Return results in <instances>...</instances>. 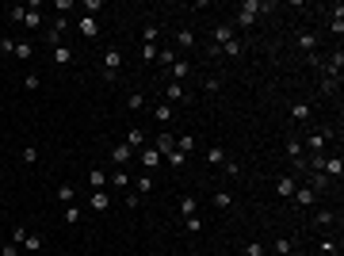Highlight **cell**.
<instances>
[{"instance_id":"obj_49","label":"cell","mask_w":344,"mask_h":256,"mask_svg":"<svg viewBox=\"0 0 344 256\" xmlns=\"http://www.w3.org/2000/svg\"><path fill=\"white\" fill-rule=\"evenodd\" d=\"M0 50H4V54H16V38H0Z\"/></svg>"},{"instance_id":"obj_26","label":"cell","mask_w":344,"mask_h":256,"mask_svg":"<svg viewBox=\"0 0 344 256\" xmlns=\"http://www.w3.org/2000/svg\"><path fill=\"white\" fill-rule=\"evenodd\" d=\"M157 34H161V27H157V23H146V27H142V38H146L149 46H157Z\"/></svg>"},{"instance_id":"obj_17","label":"cell","mask_w":344,"mask_h":256,"mask_svg":"<svg viewBox=\"0 0 344 256\" xmlns=\"http://www.w3.org/2000/svg\"><path fill=\"white\" fill-rule=\"evenodd\" d=\"M88 184H92V191H103V188H107V172L92 168V172H88Z\"/></svg>"},{"instance_id":"obj_28","label":"cell","mask_w":344,"mask_h":256,"mask_svg":"<svg viewBox=\"0 0 344 256\" xmlns=\"http://www.w3.org/2000/svg\"><path fill=\"white\" fill-rule=\"evenodd\" d=\"M126 107H130V111H142V107H146V96H142V92H130L126 96Z\"/></svg>"},{"instance_id":"obj_41","label":"cell","mask_w":344,"mask_h":256,"mask_svg":"<svg viewBox=\"0 0 344 256\" xmlns=\"http://www.w3.org/2000/svg\"><path fill=\"white\" fill-rule=\"evenodd\" d=\"M241 256H264V245H260V241H249V245H245V252Z\"/></svg>"},{"instance_id":"obj_44","label":"cell","mask_w":344,"mask_h":256,"mask_svg":"<svg viewBox=\"0 0 344 256\" xmlns=\"http://www.w3.org/2000/svg\"><path fill=\"white\" fill-rule=\"evenodd\" d=\"M157 61H161V65H172V61H176V50H161V54H157Z\"/></svg>"},{"instance_id":"obj_38","label":"cell","mask_w":344,"mask_h":256,"mask_svg":"<svg viewBox=\"0 0 344 256\" xmlns=\"http://www.w3.org/2000/svg\"><path fill=\"white\" fill-rule=\"evenodd\" d=\"M241 50H245V42H241V38H233V42H226V46H222V54H230V58H237Z\"/></svg>"},{"instance_id":"obj_45","label":"cell","mask_w":344,"mask_h":256,"mask_svg":"<svg viewBox=\"0 0 344 256\" xmlns=\"http://www.w3.org/2000/svg\"><path fill=\"white\" fill-rule=\"evenodd\" d=\"M142 61H157V46H149V42L142 46Z\"/></svg>"},{"instance_id":"obj_29","label":"cell","mask_w":344,"mask_h":256,"mask_svg":"<svg viewBox=\"0 0 344 256\" xmlns=\"http://www.w3.org/2000/svg\"><path fill=\"white\" fill-rule=\"evenodd\" d=\"M31 54H34V42H16V58L19 61H31Z\"/></svg>"},{"instance_id":"obj_35","label":"cell","mask_w":344,"mask_h":256,"mask_svg":"<svg viewBox=\"0 0 344 256\" xmlns=\"http://www.w3.org/2000/svg\"><path fill=\"white\" fill-rule=\"evenodd\" d=\"M333 218H336V210H318V218H314V226H333Z\"/></svg>"},{"instance_id":"obj_37","label":"cell","mask_w":344,"mask_h":256,"mask_svg":"<svg viewBox=\"0 0 344 256\" xmlns=\"http://www.w3.org/2000/svg\"><path fill=\"white\" fill-rule=\"evenodd\" d=\"M291 252H294V245H291L287 237H279V241H275V256H291Z\"/></svg>"},{"instance_id":"obj_21","label":"cell","mask_w":344,"mask_h":256,"mask_svg":"<svg viewBox=\"0 0 344 256\" xmlns=\"http://www.w3.org/2000/svg\"><path fill=\"white\" fill-rule=\"evenodd\" d=\"M206 164H226V149L222 145H210V149H206Z\"/></svg>"},{"instance_id":"obj_22","label":"cell","mask_w":344,"mask_h":256,"mask_svg":"<svg viewBox=\"0 0 344 256\" xmlns=\"http://www.w3.org/2000/svg\"><path fill=\"white\" fill-rule=\"evenodd\" d=\"M176 149H180V153L188 157L191 149H195V134H180V138H176Z\"/></svg>"},{"instance_id":"obj_12","label":"cell","mask_w":344,"mask_h":256,"mask_svg":"<svg viewBox=\"0 0 344 256\" xmlns=\"http://www.w3.org/2000/svg\"><path fill=\"white\" fill-rule=\"evenodd\" d=\"M294 188H298V180H294V176H279V180H275V191H279V195H287V199L294 195Z\"/></svg>"},{"instance_id":"obj_40","label":"cell","mask_w":344,"mask_h":256,"mask_svg":"<svg viewBox=\"0 0 344 256\" xmlns=\"http://www.w3.org/2000/svg\"><path fill=\"white\" fill-rule=\"evenodd\" d=\"M23 16H27L23 4H12V8H8V19H16V23H23Z\"/></svg>"},{"instance_id":"obj_31","label":"cell","mask_w":344,"mask_h":256,"mask_svg":"<svg viewBox=\"0 0 344 256\" xmlns=\"http://www.w3.org/2000/svg\"><path fill=\"white\" fill-rule=\"evenodd\" d=\"M107 184H115V188H122V191H126V184H130L126 168H119V172H115V176H107Z\"/></svg>"},{"instance_id":"obj_30","label":"cell","mask_w":344,"mask_h":256,"mask_svg":"<svg viewBox=\"0 0 344 256\" xmlns=\"http://www.w3.org/2000/svg\"><path fill=\"white\" fill-rule=\"evenodd\" d=\"M176 46H184V50H191V46H195V34H191L188 27H184V31L176 34Z\"/></svg>"},{"instance_id":"obj_27","label":"cell","mask_w":344,"mask_h":256,"mask_svg":"<svg viewBox=\"0 0 344 256\" xmlns=\"http://www.w3.org/2000/svg\"><path fill=\"white\" fill-rule=\"evenodd\" d=\"M298 46H302V50H314V46H318V34H314V31H302L298 34Z\"/></svg>"},{"instance_id":"obj_14","label":"cell","mask_w":344,"mask_h":256,"mask_svg":"<svg viewBox=\"0 0 344 256\" xmlns=\"http://www.w3.org/2000/svg\"><path fill=\"white\" fill-rule=\"evenodd\" d=\"M92 210H96V214L111 210V195H107V191H92Z\"/></svg>"},{"instance_id":"obj_43","label":"cell","mask_w":344,"mask_h":256,"mask_svg":"<svg viewBox=\"0 0 344 256\" xmlns=\"http://www.w3.org/2000/svg\"><path fill=\"white\" fill-rule=\"evenodd\" d=\"M65 222H69V226L80 222V210H77V206H65Z\"/></svg>"},{"instance_id":"obj_19","label":"cell","mask_w":344,"mask_h":256,"mask_svg":"<svg viewBox=\"0 0 344 256\" xmlns=\"http://www.w3.org/2000/svg\"><path fill=\"white\" fill-rule=\"evenodd\" d=\"M172 149H176V138H172V134H161V138H157V153H161V157H168Z\"/></svg>"},{"instance_id":"obj_36","label":"cell","mask_w":344,"mask_h":256,"mask_svg":"<svg viewBox=\"0 0 344 256\" xmlns=\"http://www.w3.org/2000/svg\"><path fill=\"white\" fill-rule=\"evenodd\" d=\"M184 230H188V233H199V230H203V218H199V214H191V218H184Z\"/></svg>"},{"instance_id":"obj_47","label":"cell","mask_w":344,"mask_h":256,"mask_svg":"<svg viewBox=\"0 0 344 256\" xmlns=\"http://www.w3.org/2000/svg\"><path fill=\"white\" fill-rule=\"evenodd\" d=\"M203 88H206V92H218V88H222V80H218V77H206Z\"/></svg>"},{"instance_id":"obj_13","label":"cell","mask_w":344,"mask_h":256,"mask_svg":"<svg viewBox=\"0 0 344 256\" xmlns=\"http://www.w3.org/2000/svg\"><path fill=\"white\" fill-rule=\"evenodd\" d=\"M340 69H344V54L336 50L333 58H329V80H336V84H340Z\"/></svg>"},{"instance_id":"obj_34","label":"cell","mask_w":344,"mask_h":256,"mask_svg":"<svg viewBox=\"0 0 344 256\" xmlns=\"http://www.w3.org/2000/svg\"><path fill=\"white\" fill-rule=\"evenodd\" d=\"M164 96H168V103H180V100H184V84H176V80H172Z\"/></svg>"},{"instance_id":"obj_16","label":"cell","mask_w":344,"mask_h":256,"mask_svg":"<svg viewBox=\"0 0 344 256\" xmlns=\"http://www.w3.org/2000/svg\"><path fill=\"white\" fill-rule=\"evenodd\" d=\"M126 145H130V149H134V153H138V149H142V145H146V130H126Z\"/></svg>"},{"instance_id":"obj_7","label":"cell","mask_w":344,"mask_h":256,"mask_svg":"<svg viewBox=\"0 0 344 256\" xmlns=\"http://www.w3.org/2000/svg\"><path fill=\"white\" fill-rule=\"evenodd\" d=\"M19 248H23L27 256L42 252V233H23V237H19Z\"/></svg>"},{"instance_id":"obj_24","label":"cell","mask_w":344,"mask_h":256,"mask_svg":"<svg viewBox=\"0 0 344 256\" xmlns=\"http://www.w3.org/2000/svg\"><path fill=\"white\" fill-rule=\"evenodd\" d=\"M153 119L157 122H172V103H157V107H153Z\"/></svg>"},{"instance_id":"obj_5","label":"cell","mask_w":344,"mask_h":256,"mask_svg":"<svg viewBox=\"0 0 344 256\" xmlns=\"http://www.w3.org/2000/svg\"><path fill=\"white\" fill-rule=\"evenodd\" d=\"M111 161H115V164H122V168H126L130 161H138V153H134V149H130L126 142H119V145H111Z\"/></svg>"},{"instance_id":"obj_2","label":"cell","mask_w":344,"mask_h":256,"mask_svg":"<svg viewBox=\"0 0 344 256\" xmlns=\"http://www.w3.org/2000/svg\"><path fill=\"white\" fill-rule=\"evenodd\" d=\"M119 69H122V50H119V46H107V54H103V77L115 80V77H119Z\"/></svg>"},{"instance_id":"obj_11","label":"cell","mask_w":344,"mask_h":256,"mask_svg":"<svg viewBox=\"0 0 344 256\" xmlns=\"http://www.w3.org/2000/svg\"><path fill=\"white\" fill-rule=\"evenodd\" d=\"M54 65H61V69H65V65H73V46H65V42H61V46H54Z\"/></svg>"},{"instance_id":"obj_10","label":"cell","mask_w":344,"mask_h":256,"mask_svg":"<svg viewBox=\"0 0 344 256\" xmlns=\"http://www.w3.org/2000/svg\"><path fill=\"white\" fill-rule=\"evenodd\" d=\"M77 31L84 34V38H96V34H100V23H96V16H80Z\"/></svg>"},{"instance_id":"obj_46","label":"cell","mask_w":344,"mask_h":256,"mask_svg":"<svg viewBox=\"0 0 344 256\" xmlns=\"http://www.w3.org/2000/svg\"><path fill=\"white\" fill-rule=\"evenodd\" d=\"M138 191H142V195H146V191H153V176H142V180H138Z\"/></svg>"},{"instance_id":"obj_39","label":"cell","mask_w":344,"mask_h":256,"mask_svg":"<svg viewBox=\"0 0 344 256\" xmlns=\"http://www.w3.org/2000/svg\"><path fill=\"white\" fill-rule=\"evenodd\" d=\"M164 161H168V164H172V168H180V164H188V157H184V153H180V149H172V153H168V157H164Z\"/></svg>"},{"instance_id":"obj_4","label":"cell","mask_w":344,"mask_h":256,"mask_svg":"<svg viewBox=\"0 0 344 256\" xmlns=\"http://www.w3.org/2000/svg\"><path fill=\"white\" fill-rule=\"evenodd\" d=\"M329 138H333V130H329V126L314 130V134L306 138V149H310V153H321V149H325V142H329Z\"/></svg>"},{"instance_id":"obj_25","label":"cell","mask_w":344,"mask_h":256,"mask_svg":"<svg viewBox=\"0 0 344 256\" xmlns=\"http://www.w3.org/2000/svg\"><path fill=\"white\" fill-rule=\"evenodd\" d=\"M291 119L294 122H306L310 119V103H294V107H291Z\"/></svg>"},{"instance_id":"obj_20","label":"cell","mask_w":344,"mask_h":256,"mask_svg":"<svg viewBox=\"0 0 344 256\" xmlns=\"http://www.w3.org/2000/svg\"><path fill=\"white\" fill-rule=\"evenodd\" d=\"M329 27H333V34H344V8H340V4L333 8V19H329Z\"/></svg>"},{"instance_id":"obj_6","label":"cell","mask_w":344,"mask_h":256,"mask_svg":"<svg viewBox=\"0 0 344 256\" xmlns=\"http://www.w3.org/2000/svg\"><path fill=\"white\" fill-rule=\"evenodd\" d=\"M138 161L146 164V168H157V164H164V157L157 153V145H142V149H138Z\"/></svg>"},{"instance_id":"obj_15","label":"cell","mask_w":344,"mask_h":256,"mask_svg":"<svg viewBox=\"0 0 344 256\" xmlns=\"http://www.w3.org/2000/svg\"><path fill=\"white\" fill-rule=\"evenodd\" d=\"M306 176H310V188L318 191V195H321V191H329V188H333V180H325L321 172H306Z\"/></svg>"},{"instance_id":"obj_1","label":"cell","mask_w":344,"mask_h":256,"mask_svg":"<svg viewBox=\"0 0 344 256\" xmlns=\"http://www.w3.org/2000/svg\"><path fill=\"white\" fill-rule=\"evenodd\" d=\"M260 12H275V4L272 0H245V4L237 8V27H252Z\"/></svg>"},{"instance_id":"obj_33","label":"cell","mask_w":344,"mask_h":256,"mask_svg":"<svg viewBox=\"0 0 344 256\" xmlns=\"http://www.w3.org/2000/svg\"><path fill=\"white\" fill-rule=\"evenodd\" d=\"M214 206H218V210H230V206H233V195H230V191H218V195H214Z\"/></svg>"},{"instance_id":"obj_51","label":"cell","mask_w":344,"mask_h":256,"mask_svg":"<svg viewBox=\"0 0 344 256\" xmlns=\"http://www.w3.org/2000/svg\"><path fill=\"white\" fill-rule=\"evenodd\" d=\"M0 256H19V245H16V241H12V245H4V248H0Z\"/></svg>"},{"instance_id":"obj_23","label":"cell","mask_w":344,"mask_h":256,"mask_svg":"<svg viewBox=\"0 0 344 256\" xmlns=\"http://www.w3.org/2000/svg\"><path fill=\"white\" fill-rule=\"evenodd\" d=\"M23 23H27V27H31V31H34V27H42V16H38V4H31V8H27V16H23Z\"/></svg>"},{"instance_id":"obj_18","label":"cell","mask_w":344,"mask_h":256,"mask_svg":"<svg viewBox=\"0 0 344 256\" xmlns=\"http://www.w3.org/2000/svg\"><path fill=\"white\" fill-rule=\"evenodd\" d=\"M180 214H184V218L199 214V199H195V195H184V199H180Z\"/></svg>"},{"instance_id":"obj_32","label":"cell","mask_w":344,"mask_h":256,"mask_svg":"<svg viewBox=\"0 0 344 256\" xmlns=\"http://www.w3.org/2000/svg\"><path fill=\"white\" fill-rule=\"evenodd\" d=\"M58 199H61L65 206H73V199H77V191L69 188V184H61V188H58Z\"/></svg>"},{"instance_id":"obj_3","label":"cell","mask_w":344,"mask_h":256,"mask_svg":"<svg viewBox=\"0 0 344 256\" xmlns=\"http://www.w3.org/2000/svg\"><path fill=\"white\" fill-rule=\"evenodd\" d=\"M291 203L306 210V206H314V203H318V191L310 188V184H298V188H294V195H291Z\"/></svg>"},{"instance_id":"obj_48","label":"cell","mask_w":344,"mask_h":256,"mask_svg":"<svg viewBox=\"0 0 344 256\" xmlns=\"http://www.w3.org/2000/svg\"><path fill=\"white\" fill-rule=\"evenodd\" d=\"M23 161H27V164L38 161V149H34V145H27V149H23Z\"/></svg>"},{"instance_id":"obj_42","label":"cell","mask_w":344,"mask_h":256,"mask_svg":"<svg viewBox=\"0 0 344 256\" xmlns=\"http://www.w3.org/2000/svg\"><path fill=\"white\" fill-rule=\"evenodd\" d=\"M54 8H58V16H65L69 8H77V0H54Z\"/></svg>"},{"instance_id":"obj_50","label":"cell","mask_w":344,"mask_h":256,"mask_svg":"<svg viewBox=\"0 0 344 256\" xmlns=\"http://www.w3.org/2000/svg\"><path fill=\"white\" fill-rule=\"evenodd\" d=\"M23 84H27V92H34V88H38V84H42V80H38V77H34V73H27V80H23Z\"/></svg>"},{"instance_id":"obj_9","label":"cell","mask_w":344,"mask_h":256,"mask_svg":"<svg viewBox=\"0 0 344 256\" xmlns=\"http://www.w3.org/2000/svg\"><path fill=\"white\" fill-rule=\"evenodd\" d=\"M210 38H214V46H226V42H233V27H230V23H218L214 31H210Z\"/></svg>"},{"instance_id":"obj_8","label":"cell","mask_w":344,"mask_h":256,"mask_svg":"<svg viewBox=\"0 0 344 256\" xmlns=\"http://www.w3.org/2000/svg\"><path fill=\"white\" fill-rule=\"evenodd\" d=\"M188 73H191V65H188V61H180V58L168 65V77L176 80V84H184V80H188Z\"/></svg>"}]
</instances>
